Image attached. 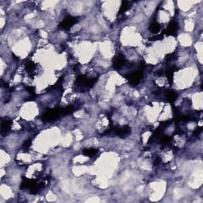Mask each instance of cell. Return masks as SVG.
Here are the masks:
<instances>
[{"label": "cell", "instance_id": "1", "mask_svg": "<svg viewBox=\"0 0 203 203\" xmlns=\"http://www.w3.org/2000/svg\"><path fill=\"white\" fill-rule=\"evenodd\" d=\"M74 111V106H68L64 108V107H56L53 110H49L46 111L44 114L42 115L41 119L44 122H55L56 120L59 119L60 117L71 114Z\"/></svg>", "mask_w": 203, "mask_h": 203}, {"label": "cell", "instance_id": "2", "mask_svg": "<svg viewBox=\"0 0 203 203\" xmlns=\"http://www.w3.org/2000/svg\"><path fill=\"white\" fill-rule=\"evenodd\" d=\"M98 78H87L86 75H78L74 83V89L79 92H86L93 87Z\"/></svg>", "mask_w": 203, "mask_h": 203}, {"label": "cell", "instance_id": "3", "mask_svg": "<svg viewBox=\"0 0 203 203\" xmlns=\"http://www.w3.org/2000/svg\"><path fill=\"white\" fill-rule=\"evenodd\" d=\"M41 187H43L41 183L38 184V183H36L33 179H26V178L23 179V180H22V183H21L20 185V188L22 190H29V193L32 194H38L39 190Z\"/></svg>", "mask_w": 203, "mask_h": 203}, {"label": "cell", "instance_id": "4", "mask_svg": "<svg viewBox=\"0 0 203 203\" xmlns=\"http://www.w3.org/2000/svg\"><path fill=\"white\" fill-rule=\"evenodd\" d=\"M144 76V71L142 69H139L133 72L129 73L125 75V77L127 79L129 83L132 85V86H137V84L141 81Z\"/></svg>", "mask_w": 203, "mask_h": 203}, {"label": "cell", "instance_id": "5", "mask_svg": "<svg viewBox=\"0 0 203 203\" xmlns=\"http://www.w3.org/2000/svg\"><path fill=\"white\" fill-rule=\"evenodd\" d=\"M78 17H74V16H67L64 18V19L59 24V27L61 28L62 29H65V30H68L71 27L77 23L79 19Z\"/></svg>", "mask_w": 203, "mask_h": 203}, {"label": "cell", "instance_id": "6", "mask_svg": "<svg viewBox=\"0 0 203 203\" xmlns=\"http://www.w3.org/2000/svg\"><path fill=\"white\" fill-rule=\"evenodd\" d=\"M107 132H113L115 135H117L118 137H124L130 134L131 129L129 126H122V127H115V128L114 129L111 128Z\"/></svg>", "mask_w": 203, "mask_h": 203}, {"label": "cell", "instance_id": "7", "mask_svg": "<svg viewBox=\"0 0 203 203\" xmlns=\"http://www.w3.org/2000/svg\"><path fill=\"white\" fill-rule=\"evenodd\" d=\"M126 63L127 60L126 59V56L122 53H120L113 59V68L115 69L122 68L126 65Z\"/></svg>", "mask_w": 203, "mask_h": 203}, {"label": "cell", "instance_id": "8", "mask_svg": "<svg viewBox=\"0 0 203 203\" xmlns=\"http://www.w3.org/2000/svg\"><path fill=\"white\" fill-rule=\"evenodd\" d=\"M179 29V24L175 21H171L170 23L168 24V28L163 31L162 34H165L167 36H176L177 32Z\"/></svg>", "mask_w": 203, "mask_h": 203}, {"label": "cell", "instance_id": "9", "mask_svg": "<svg viewBox=\"0 0 203 203\" xmlns=\"http://www.w3.org/2000/svg\"><path fill=\"white\" fill-rule=\"evenodd\" d=\"M11 125H12V122L11 120L7 119V118L2 119L1 121V134L2 136H5L9 132L11 129Z\"/></svg>", "mask_w": 203, "mask_h": 203}, {"label": "cell", "instance_id": "10", "mask_svg": "<svg viewBox=\"0 0 203 203\" xmlns=\"http://www.w3.org/2000/svg\"><path fill=\"white\" fill-rule=\"evenodd\" d=\"M161 29L162 26L156 22H152V23L149 25V27H148L149 31H150L152 33L155 34V35H156L157 33H159V32L161 30Z\"/></svg>", "mask_w": 203, "mask_h": 203}, {"label": "cell", "instance_id": "11", "mask_svg": "<svg viewBox=\"0 0 203 203\" xmlns=\"http://www.w3.org/2000/svg\"><path fill=\"white\" fill-rule=\"evenodd\" d=\"M178 71V68H177L175 66H172L170 68H168L167 71H166V75H167V78H168V80L169 82V83L171 85L173 83V75H174V73L175 71Z\"/></svg>", "mask_w": 203, "mask_h": 203}, {"label": "cell", "instance_id": "12", "mask_svg": "<svg viewBox=\"0 0 203 203\" xmlns=\"http://www.w3.org/2000/svg\"><path fill=\"white\" fill-rule=\"evenodd\" d=\"M131 3L132 2H129V1H122L121 7H120L119 12H118V14H124L125 12L128 11L130 8Z\"/></svg>", "mask_w": 203, "mask_h": 203}, {"label": "cell", "instance_id": "13", "mask_svg": "<svg viewBox=\"0 0 203 203\" xmlns=\"http://www.w3.org/2000/svg\"><path fill=\"white\" fill-rule=\"evenodd\" d=\"M25 68H26V71L29 73V75H32L33 71H35L36 64H34L33 61L29 60V61L26 62V66H25Z\"/></svg>", "mask_w": 203, "mask_h": 203}, {"label": "cell", "instance_id": "14", "mask_svg": "<svg viewBox=\"0 0 203 203\" xmlns=\"http://www.w3.org/2000/svg\"><path fill=\"white\" fill-rule=\"evenodd\" d=\"M98 151L97 149H95V148H86V149L83 150V154L88 157L95 156L98 154Z\"/></svg>", "mask_w": 203, "mask_h": 203}, {"label": "cell", "instance_id": "15", "mask_svg": "<svg viewBox=\"0 0 203 203\" xmlns=\"http://www.w3.org/2000/svg\"><path fill=\"white\" fill-rule=\"evenodd\" d=\"M166 97H167V99L171 103H173V102H174V101L177 99V98H178V94L174 91H169L167 93Z\"/></svg>", "mask_w": 203, "mask_h": 203}, {"label": "cell", "instance_id": "16", "mask_svg": "<svg viewBox=\"0 0 203 203\" xmlns=\"http://www.w3.org/2000/svg\"><path fill=\"white\" fill-rule=\"evenodd\" d=\"M193 118L189 115H186V116H181L179 117L178 119H177V122H187L191 121Z\"/></svg>", "mask_w": 203, "mask_h": 203}, {"label": "cell", "instance_id": "17", "mask_svg": "<svg viewBox=\"0 0 203 203\" xmlns=\"http://www.w3.org/2000/svg\"><path fill=\"white\" fill-rule=\"evenodd\" d=\"M177 59V56L174 54V53H171V54H168V55L166 56L165 57V60L168 62L172 61V60H176Z\"/></svg>", "mask_w": 203, "mask_h": 203}, {"label": "cell", "instance_id": "18", "mask_svg": "<svg viewBox=\"0 0 203 203\" xmlns=\"http://www.w3.org/2000/svg\"><path fill=\"white\" fill-rule=\"evenodd\" d=\"M171 137H169V136H163V137L160 138V143H161L162 144H167L169 143V142L171 141Z\"/></svg>", "mask_w": 203, "mask_h": 203}, {"label": "cell", "instance_id": "19", "mask_svg": "<svg viewBox=\"0 0 203 203\" xmlns=\"http://www.w3.org/2000/svg\"><path fill=\"white\" fill-rule=\"evenodd\" d=\"M163 34H160V35H158V34H156V35H155L154 37H151V38H149V41H156L163 40Z\"/></svg>", "mask_w": 203, "mask_h": 203}, {"label": "cell", "instance_id": "20", "mask_svg": "<svg viewBox=\"0 0 203 203\" xmlns=\"http://www.w3.org/2000/svg\"><path fill=\"white\" fill-rule=\"evenodd\" d=\"M30 145H31V141L30 140H28V141H26L25 142L22 148H23V149H24L25 151H27L29 148Z\"/></svg>", "mask_w": 203, "mask_h": 203}, {"label": "cell", "instance_id": "21", "mask_svg": "<svg viewBox=\"0 0 203 203\" xmlns=\"http://www.w3.org/2000/svg\"><path fill=\"white\" fill-rule=\"evenodd\" d=\"M160 162H161V159H160V157H159V156H157L156 158L154 159V164H155V165H159Z\"/></svg>", "mask_w": 203, "mask_h": 203}, {"label": "cell", "instance_id": "22", "mask_svg": "<svg viewBox=\"0 0 203 203\" xmlns=\"http://www.w3.org/2000/svg\"><path fill=\"white\" fill-rule=\"evenodd\" d=\"M26 90L28 91H29V93H30V95H35V91H34V89L33 88V87H26Z\"/></svg>", "mask_w": 203, "mask_h": 203}, {"label": "cell", "instance_id": "23", "mask_svg": "<svg viewBox=\"0 0 203 203\" xmlns=\"http://www.w3.org/2000/svg\"><path fill=\"white\" fill-rule=\"evenodd\" d=\"M201 130H202V128H201V127H199V128H198V129H196V130L194 131V136H197V135H198L199 133L201 132Z\"/></svg>", "mask_w": 203, "mask_h": 203}]
</instances>
